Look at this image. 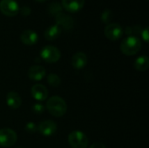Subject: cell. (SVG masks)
Listing matches in <instances>:
<instances>
[{"label": "cell", "mask_w": 149, "mask_h": 148, "mask_svg": "<svg viewBox=\"0 0 149 148\" xmlns=\"http://www.w3.org/2000/svg\"><path fill=\"white\" fill-rule=\"evenodd\" d=\"M46 109L52 116L56 118L62 117L67 111L66 102L59 96H52L46 102Z\"/></svg>", "instance_id": "obj_1"}, {"label": "cell", "mask_w": 149, "mask_h": 148, "mask_svg": "<svg viewBox=\"0 0 149 148\" xmlns=\"http://www.w3.org/2000/svg\"><path fill=\"white\" fill-rule=\"evenodd\" d=\"M141 49V41L138 37L128 36L124 38L120 44V51L127 56L137 54Z\"/></svg>", "instance_id": "obj_2"}, {"label": "cell", "mask_w": 149, "mask_h": 148, "mask_svg": "<svg viewBox=\"0 0 149 148\" xmlns=\"http://www.w3.org/2000/svg\"><path fill=\"white\" fill-rule=\"evenodd\" d=\"M68 142L72 148H87L88 138L81 131H73L68 136Z\"/></svg>", "instance_id": "obj_3"}, {"label": "cell", "mask_w": 149, "mask_h": 148, "mask_svg": "<svg viewBox=\"0 0 149 148\" xmlns=\"http://www.w3.org/2000/svg\"><path fill=\"white\" fill-rule=\"evenodd\" d=\"M40 57L43 60L47 63H56L60 59L61 53L58 48L53 45H46L42 48L40 51Z\"/></svg>", "instance_id": "obj_4"}, {"label": "cell", "mask_w": 149, "mask_h": 148, "mask_svg": "<svg viewBox=\"0 0 149 148\" xmlns=\"http://www.w3.org/2000/svg\"><path fill=\"white\" fill-rule=\"evenodd\" d=\"M17 133L10 128L0 129V147H10L17 142Z\"/></svg>", "instance_id": "obj_5"}, {"label": "cell", "mask_w": 149, "mask_h": 148, "mask_svg": "<svg viewBox=\"0 0 149 148\" xmlns=\"http://www.w3.org/2000/svg\"><path fill=\"white\" fill-rule=\"evenodd\" d=\"M0 10L8 17H14L19 12V6L15 0H1Z\"/></svg>", "instance_id": "obj_6"}, {"label": "cell", "mask_w": 149, "mask_h": 148, "mask_svg": "<svg viewBox=\"0 0 149 148\" xmlns=\"http://www.w3.org/2000/svg\"><path fill=\"white\" fill-rule=\"evenodd\" d=\"M104 33H105V36L108 39H110L112 41H115V40L120 39L122 37L123 29L120 24H117V23L108 24L105 27Z\"/></svg>", "instance_id": "obj_7"}, {"label": "cell", "mask_w": 149, "mask_h": 148, "mask_svg": "<svg viewBox=\"0 0 149 148\" xmlns=\"http://www.w3.org/2000/svg\"><path fill=\"white\" fill-rule=\"evenodd\" d=\"M57 124L52 121V120H45L42 121L38 126V131L39 132V133L43 136L45 137H49L52 136L53 134H55V133L57 132Z\"/></svg>", "instance_id": "obj_8"}, {"label": "cell", "mask_w": 149, "mask_h": 148, "mask_svg": "<svg viewBox=\"0 0 149 148\" xmlns=\"http://www.w3.org/2000/svg\"><path fill=\"white\" fill-rule=\"evenodd\" d=\"M31 96L38 101H45L48 97V90L47 88L41 85L36 84L31 89Z\"/></svg>", "instance_id": "obj_9"}, {"label": "cell", "mask_w": 149, "mask_h": 148, "mask_svg": "<svg viewBox=\"0 0 149 148\" xmlns=\"http://www.w3.org/2000/svg\"><path fill=\"white\" fill-rule=\"evenodd\" d=\"M85 4V0H62V7L69 12L79 11Z\"/></svg>", "instance_id": "obj_10"}, {"label": "cell", "mask_w": 149, "mask_h": 148, "mask_svg": "<svg viewBox=\"0 0 149 148\" xmlns=\"http://www.w3.org/2000/svg\"><path fill=\"white\" fill-rule=\"evenodd\" d=\"M20 40L26 45H33L38 40V35L33 30H25L20 35Z\"/></svg>", "instance_id": "obj_11"}, {"label": "cell", "mask_w": 149, "mask_h": 148, "mask_svg": "<svg viewBox=\"0 0 149 148\" xmlns=\"http://www.w3.org/2000/svg\"><path fill=\"white\" fill-rule=\"evenodd\" d=\"M45 76V69L41 65H33L28 71V77L31 80L40 81Z\"/></svg>", "instance_id": "obj_12"}, {"label": "cell", "mask_w": 149, "mask_h": 148, "mask_svg": "<svg viewBox=\"0 0 149 148\" xmlns=\"http://www.w3.org/2000/svg\"><path fill=\"white\" fill-rule=\"evenodd\" d=\"M56 24H58L60 28L63 27L65 30H70L73 27V19L62 12L56 15Z\"/></svg>", "instance_id": "obj_13"}, {"label": "cell", "mask_w": 149, "mask_h": 148, "mask_svg": "<svg viewBox=\"0 0 149 148\" xmlns=\"http://www.w3.org/2000/svg\"><path fill=\"white\" fill-rule=\"evenodd\" d=\"M6 103L10 108L16 110L20 107V106L22 104V99L17 92H10L6 95Z\"/></svg>", "instance_id": "obj_14"}, {"label": "cell", "mask_w": 149, "mask_h": 148, "mask_svg": "<svg viewBox=\"0 0 149 148\" xmlns=\"http://www.w3.org/2000/svg\"><path fill=\"white\" fill-rule=\"evenodd\" d=\"M87 64V56L81 51L76 52L72 58V66L77 69V70H80L82 68H84Z\"/></svg>", "instance_id": "obj_15"}, {"label": "cell", "mask_w": 149, "mask_h": 148, "mask_svg": "<svg viewBox=\"0 0 149 148\" xmlns=\"http://www.w3.org/2000/svg\"><path fill=\"white\" fill-rule=\"evenodd\" d=\"M60 34H61V28L58 24H53L45 30L44 35L47 40L52 41L57 39L60 36Z\"/></svg>", "instance_id": "obj_16"}, {"label": "cell", "mask_w": 149, "mask_h": 148, "mask_svg": "<svg viewBox=\"0 0 149 148\" xmlns=\"http://www.w3.org/2000/svg\"><path fill=\"white\" fill-rule=\"evenodd\" d=\"M134 68L139 72H145L149 67V58L148 56L143 55L138 57L134 64Z\"/></svg>", "instance_id": "obj_17"}, {"label": "cell", "mask_w": 149, "mask_h": 148, "mask_svg": "<svg viewBox=\"0 0 149 148\" xmlns=\"http://www.w3.org/2000/svg\"><path fill=\"white\" fill-rule=\"evenodd\" d=\"M47 82L52 87H58L61 84V79L58 75L51 73L47 76Z\"/></svg>", "instance_id": "obj_18"}, {"label": "cell", "mask_w": 149, "mask_h": 148, "mask_svg": "<svg viewBox=\"0 0 149 148\" xmlns=\"http://www.w3.org/2000/svg\"><path fill=\"white\" fill-rule=\"evenodd\" d=\"M48 11L50 14L56 16L57 14H58L62 11V6L58 3H56V2L52 3L48 6Z\"/></svg>", "instance_id": "obj_19"}, {"label": "cell", "mask_w": 149, "mask_h": 148, "mask_svg": "<svg viewBox=\"0 0 149 148\" xmlns=\"http://www.w3.org/2000/svg\"><path fill=\"white\" fill-rule=\"evenodd\" d=\"M112 17H113V12L109 9H106L105 10H103V12L101 13V16H100L102 22L107 24H108L110 23V21L112 20Z\"/></svg>", "instance_id": "obj_20"}, {"label": "cell", "mask_w": 149, "mask_h": 148, "mask_svg": "<svg viewBox=\"0 0 149 148\" xmlns=\"http://www.w3.org/2000/svg\"><path fill=\"white\" fill-rule=\"evenodd\" d=\"M32 112L35 113V114H42L45 111V106L44 105L40 104V103H35L33 106H32Z\"/></svg>", "instance_id": "obj_21"}, {"label": "cell", "mask_w": 149, "mask_h": 148, "mask_svg": "<svg viewBox=\"0 0 149 148\" xmlns=\"http://www.w3.org/2000/svg\"><path fill=\"white\" fill-rule=\"evenodd\" d=\"M24 129H25V131H26L28 133L32 134V133H36V131L38 130V126H37V125H36L35 123H33V122H28V123L25 125Z\"/></svg>", "instance_id": "obj_22"}, {"label": "cell", "mask_w": 149, "mask_h": 148, "mask_svg": "<svg viewBox=\"0 0 149 148\" xmlns=\"http://www.w3.org/2000/svg\"><path fill=\"white\" fill-rule=\"evenodd\" d=\"M19 12L24 16H28V15L31 14V10L28 6H23V7L19 8Z\"/></svg>", "instance_id": "obj_23"}, {"label": "cell", "mask_w": 149, "mask_h": 148, "mask_svg": "<svg viewBox=\"0 0 149 148\" xmlns=\"http://www.w3.org/2000/svg\"><path fill=\"white\" fill-rule=\"evenodd\" d=\"M141 37L144 39L145 42H148L149 38V32H148V27H146L144 30L141 31Z\"/></svg>", "instance_id": "obj_24"}, {"label": "cell", "mask_w": 149, "mask_h": 148, "mask_svg": "<svg viewBox=\"0 0 149 148\" xmlns=\"http://www.w3.org/2000/svg\"><path fill=\"white\" fill-rule=\"evenodd\" d=\"M89 148H106V147L101 142H96V143H93Z\"/></svg>", "instance_id": "obj_25"}, {"label": "cell", "mask_w": 149, "mask_h": 148, "mask_svg": "<svg viewBox=\"0 0 149 148\" xmlns=\"http://www.w3.org/2000/svg\"><path fill=\"white\" fill-rule=\"evenodd\" d=\"M36 1H38V2H40V3H42V2H45V1H46V0H36Z\"/></svg>", "instance_id": "obj_26"}, {"label": "cell", "mask_w": 149, "mask_h": 148, "mask_svg": "<svg viewBox=\"0 0 149 148\" xmlns=\"http://www.w3.org/2000/svg\"><path fill=\"white\" fill-rule=\"evenodd\" d=\"M18 148H21V147H18Z\"/></svg>", "instance_id": "obj_27"}]
</instances>
